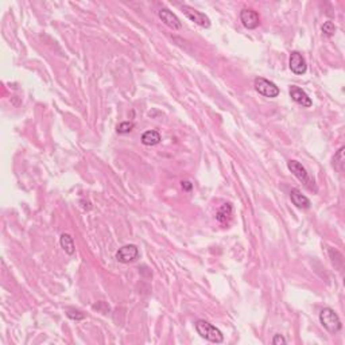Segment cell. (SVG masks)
<instances>
[{
    "label": "cell",
    "instance_id": "obj_14",
    "mask_svg": "<svg viewBox=\"0 0 345 345\" xmlns=\"http://www.w3.org/2000/svg\"><path fill=\"white\" fill-rule=\"evenodd\" d=\"M59 243H61V247L68 255H73L76 252V246H74L73 237L70 236L69 233H62L61 237H59Z\"/></svg>",
    "mask_w": 345,
    "mask_h": 345
},
{
    "label": "cell",
    "instance_id": "obj_11",
    "mask_svg": "<svg viewBox=\"0 0 345 345\" xmlns=\"http://www.w3.org/2000/svg\"><path fill=\"white\" fill-rule=\"evenodd\" d=\"M290 200L291 202H293L297 208H300V209H309L311 205L310 200L306 197V196H303L298 189H291Z\"/></svg>",
    "mask_w": 345,
    "mask_h": 345
},
{
    "label": "cell",
    "instance_id": "obj_2",
    "mask_svg": "<svg viewBox=\"0 0 345 345\" xmlns=\"http://www.w3.org/2000/svg\"><path fill=\"white\" fill-rule=\"evenodd\" d=\"M287 168H289V170L293 172V175H294L298 181H301V182L303 183L309 190H311V192H314V193L318 192L314 179L310 177V174L307 172V170H306V169L303 168L298 161H293V159H290V161L287 162Z\"/></svg>",
    "mask_w": 345,
    "mask_h": 345
},
{
    "label": "cell",
    "instance_id": "obj_5",
    "mask_svg": "<svg viewBox=\"0 0 345 345\" xmlns=\"http://www.w3.org/2000/svg\"><path fill=\"white\" fill-rule=\"evenodd\" d=\"M182 12L192 22H194L196 25L200 26V27H204V29H209L211 27V19L204 12H201V11L196 10V8L190 7V5H183Z\"/></svg>",
    "mask_w": 345,
    "mask_h": 345
},
{
    "label": "cell",
    "instance_id": "obj_13",
    "mask_svg": "<svg viewBox=\"0 0 345 345\" xmlns=\"http://www.w3.org/2000/svg\"><path fill=\"white\" fill-rule=\"evenodd\" d=\"M232 213H233V211H232L231 204H224V205L218 209V212H217L216 215L217 221L220 222V224H228L229 220L232 218Z\"/></svg>",
    "mask_w": 345,
    "mask_h": 345
},
{
    "label": "cell",
    "instance_id": "obj_1",
    "mask_svg": "<svg viewBox=\"0 0 345 345\" xmlns=\"http://www.w3.org/2000/svg\"><path fill=\"white\" fill-rule=\"evenodd\" d=\"M196 331L202 339L215 343V344H221L224 341V335L221 333V331L205 320H198L196 322Z\"/></svg>",
    "mask_w": 345,
    "mask_h": 345
},
{
    "label": "cell",
    "instance_id": "obj_19",
    "mask_svg": "<svg viewBox=\"0 0 345 345\" xmlns=\"http://www.w3.org/2000/svg\"><path fill=\"white\" fill-rule=\"evenodd\" d=\"M287 341L286 339L283 337L282 335H275L274 336V339H272V344L274 345H279V344H286Z\"/></svg>",
    "mask_w": 345,
    "mask_h": 345
},
{
    "label": "cell",
    "instance_id": "obj_20",
    "mask_svg": "<svg viewBox=\"0 0 345 345\" xmlns=\"http://www.w3.org/2000/svg\"><path fill=\"white\" fill-rule=\"evenodd\" d=\"M181 186H182L183 190H186V192H190L193 189V183L189 182V181H182L181 182Z\"/></svg>",
    "mask_w": 345,
    "mask_h": 345
},
{
    "label": "cell",
    "instance_id": "obj_8",
    "mask_svg": "<svg viewBox=\"0 0 345 345\" xmlns=\"http://www.w3.org/2000/svg\"><path fill=\"white\" fill-rule=\"evenodd\" d=\"M289 66H290L291 72L297 74V76H302L307 70V65H306L305 58L302 57L300 51H291L290 58H289Z\"/></svg>",
    "mask_w": 345,
    "mask_h": 345
},
{
    "label": "cell",
    "instance_id": "obj_6",
    "mask_svg": "<svg viewBox=\"0 0 345 345\" xmlns=\"http://www.w3.org/2000/svg\"><path fill=\"white\" fill-rule=\"evenodd\" d=\"M240 22L246 29L255 30L260 25V16L258 14V11L252 10V8H244L240 11Z\"/></svg>",
    "mask_w": 345,
    "mask_h": 345
},
{
    "label": "cell",
    "instance_id": "obj_17",
    "mask_svg": "<svg viewBox=\"0 0 345 345\" xmlns=\"http://www.w3.org/2000/svg\"><path fill=\"white\" fill-rule=\"evenodd\" d=\"M133 129H135V124H133L132 122H123V123L119 124L116 131H118V133H129L131 132Z\"/></svg>",
    "mask_w": 345,
    "mask_h": 345
},
{
    "label": "cell",
    "instance_id": "obj_10",
    "mask_svg": "<svg viewBox=\"0 0 345 345\" xmlns=\"http://www.w3.org/2000/svg\"><path fill=\"white\" fill-rule=\"evenodd\" d=\"M290 96L291 99L294 100L297 104H300V105L305 107V108H310L311 105H313V101L307 96V93H306L303 89L297 86V85H291L290 86Z\"/></svg>",
    "mask_w": 345,
    "mask_h": 345
},
{
    "label": "cell",
    "instance_id": "obj_7",
    "mask_svg": "<svg viewBox=\"0 0 345 345\" xmlns=\"http://www.w3.org/2000/svg\"><path fill=\"white\" fill-rule=\"evenodd\" d=\"M139 258V250L135 244H127V246L120 247L116 252V259L120 263H129V261L136 260Z\"/></svg>",
    "mask_w": 345,
    "mask_h": 345
},
{
    "label": "cell",
    "instance_id": "obj_16",
    "mask_svg": "<svg viewBox=\"0 0 345 345\" xmlns=\"http://www.w3.org/2000/svg\"><path fill=\"white\" fill-rule=\"evenodd\" d=\"M66 316L69 317L70 320L73 321H81L85 318V314L81 310H77V309H73V307H69L66 309Z\"/></svg>",
    "mask_w": 345,
    "mask_h": 345
},
{
    "label": "cell",
    "instance_id": "obj_4",
    "mask_svg": "<svg viewBox=\"0 0 345 345\" xmlns=\"http://www.w3.org/2000/svg\"><path fill=\"white\" fill-rule=\"evenodd\" d=\"M254 86L257 89L258 93H260L261 96L268 97V99H275L281 93V90L276 86V84H274L272 81H268L266 79H261V77L255 80Z\"/></svg>",
    "mask_w": 345,
    "mask_h": 345
},
{
    "label": "cell",
    "instance_id": "obj_18",
    "mask_svg": "<svg viewBox=\"0 0 345 345\" xmlns=\"http://www.w3.org/2000/svg\"><path fill=\"white\" fill-rule=\"evenodd\" d=\"M336 26L333 22H331V20H328V22H325L324 23V26H322V33L326 35V37H333L336 33Z\"/></svg>",
    "mask_w": 345,
    "mask_h": 345
},
{
    "label": "cell",
    "instance_id": "obj_3",
    "mask_svg": "<svg viewBox=\"0 0 345 345\" xmlns=\"http://www.w3.org/2000/svg\"><path fill=\"white\" fill-rule=\"evenodd\" d=\"M320 322L321 325L324 326L328 332H331V333H337L343 328L340 317L337 316V313L333 309H331V307H324L321 310Z\"/></svg>",
    "mask_w": 345,
    "mask_h": 345
},
{
    "label": "cell",
    "instance_id": "obj_15",
    "mask_svg": "<svg viewBox=\"0 0 345 345\" xmlns=\"http://www.w3.org/2000/svg\"><path fill=\"white\" fill-rule=\"evenodd\" d=\"M333 165H335V169H337L340 172L344 170V147H341L337 151L333 159Z\"/></svg>",
    "mask_w": 345,
    "mask_h": 345
},
{
    "label": "cell",
    "instance_id": "obj_12",
    "mask_svg": "<svg viewBox=\"0 0 345 345\" xmlns=\"http://www.w3.org/2000/svg\"><path fill=\"white\" fill-rule=\"evenodd\" d=\"M161 140H162L161 133H159L158 131H155V129H148V131H146V132L142 135V138H140V142H142L144 146H157V144L161 143Z\"/></svg>",
    "mask_w": 345,
    "mask_h": 345
},
{
    "label": "cell",
    "instance_id": "obj_9",
    "mask_svg": "<svg viewBox=\"0 0 345 345\" xmlns=\"http://www.w3.org/2000/svg\"><path fill=\"white\" fill-rule=\"evenodd\" d=\"M158 16L159 19L162 20L165 25L170 27L172 30H181L182 29V23L181 20L178 19V16L174 12H172L168 8H162V10L158 11Z\"/></svg>",
    "mask_w": 345,
    "mask_h": 345
}]
</instances>
